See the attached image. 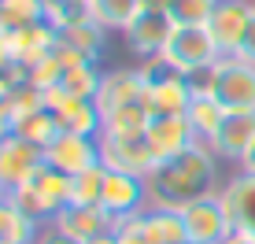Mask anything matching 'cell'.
I'll list each match as a JSON object with an SVG mask.
<instances>
[{"label":"cell","mask_w":255,"mask_h":244,"mask_svg":"<svg viewBox=\"0 0 255 244\" xmlns=\"http://www.w3.org/2000/svg\"><path fill=\"white\" fill-rule=\"evenodd\" d=\"M192 97H215L226 111H255V63L241 56H218L189 78Z\"/></svg>","instance_id":"cell-2"},{"label":"cell","mask_w":255,"mask_h":244,"mask_svg":"<svg viewBox=\"0 0 255 244\" xmlns=\"http://www.w3.org/2000/svg\"><path fill=\"white\" fill-rule=\"evenodd\" d=\"M93 19L89 15V0H45V22L56 26L59 33L70 30V26Z\"/></svg>","instance_id":"cell-28"},{"label":"cell","mask_w":255,"mask_h":244,"mask_svg":"<svg viewBox=\"0 0 255 244\" xmlns=\"http://www.w3.org/2000/svg\"><path fill=\"white\" fill-rule=\"evenodd\" d=\"M218 163L222 159L204 141H196L189 152L159 163L152 170V178L144 181L148 185V207H174V211H181V207L196 204L204 196L222 193V185H218Z\"/></svg>","instance_id":"cell-1"},{"label":"cell","mask_w":255,"mask_h":244,"mask_svg":"<svg viewBox=\"0 0 255 244\" xmlns=\"http://www.w3.org/2000/svg\"><path fill=\"white\" fill-rule=\"evenodd\" d=\"M37 244H74V241L63 237V233H56L52 226H45V230H41V237H37Z\"/></svg>","instance_id":"cell-37"},{"label":"cell","mask_w":255,"mask_h":244,"mask_svg":"<svg viewBox=\"0 0 255 244\" xmlns=\"http://www.w3.org/2000/svg\"><path fill=\"white\" fill-rule=\"evenodd\" d=\"M0 193H4V181H0Z\"/></svg>","instance_id":"cell-45"},{"label":"cell","mask_w":255,"mask_h":244,"mask_svg":"<svg viewBox=\"0 0 255 244\" xmlns=\"http://www.w3.org/2000/svg\"><path fill=\"white\" fill-rule=\"evenodd\" d=\"M41 108H45V100H41V93L30 89V85H15V93H11V97H7V104H4L11 126H19V122H26L30 115H37Z\"/></svg>","instance_id":"cell-30"},{"label":"cell","mask_w":255,"mask_h":244,"mask_svg":"<svg viewBox=\"0 0 255 244\" xmlns=\"http://www.w3.org/2000/svg\"><path fill=\"white\" fill-rule=\"evenodd\" d=\"M115 244H152L144 233V211L137 215H122V219H115Z\"/></svg>","instance_id":"cell-33"},{"label":"cell","mask_w":255,"mask_h":244,"mask_svg":"<svg viewBox=\"0 0 255 244\" xmlns=\"http://www.w3.org/2000/svg\"><path fill=\"white\" fill-rule=\"evenodd\" d=\"M174 0H140V15H170Z\"/></svg>","instance_id":"cell-36"},{"label":"cell","mask_w":255,"mask_h":244,"mask_svg":"<svg viewBox=\"0 0 255 244\" xmlns=\"http://www.w3.org/2000/svg\"><path fill=\"white\" fill-rule=\"evenodd\" d=\"M104 178H108V167H93V170H82L70 178V204H82V207H93L100 204V193H104Z\"/></svg>","instance_id":"cell-29"},{"label":"cell","mask_w":255,"mask_h":244,"mask_svg":"<svg viewBox=\"0 0 255 244\" xmlns=\"http://www.w3.org/2000/svg\"><path fill=\"white\" fill-rule=\"evenodd\" d=\"M59 126H63V133H78V137H100L104 133V115L100 108H96L93 100H78L70 97L63 108L56 111Z\"/></svg>","instance_id":"cell-19"},{"label":"cell","mask_w":255,"mask_h":244,"mask_svg":"<svg viewBox=\"0 0 255 244\" xmlns=\"http://www.w3.org/2000/svg\"><path fill=\"white\" fill-rule=\"evenodd\" d=\"M59 41H63L67 48L82 52L89 63H100L104 52H108V30H104L100 22H93V19H85V22H78V26H70V30H63V33H59Z\"/></svg>","instance_id":"cell-21"},{"label":"cell","mask_w":255,"mask_h":244,"mask_svg":"<svg viewBox=\"0 0 255 244\" xmlns=\"http://www.w3.org/2000/svg\"><path fill=\"white\" fill-rule=\"evenodd\" d=\"M15 133H19L22 141H30L33 148H41V152H45V148L56 141L59 133H63V126H59V119L52 115V111L41 108L37 115H30L26 122H19V126H15Z\"/></svg>","instance_id":"cell-26"},{"label":"cell","mask_w":255,"mask_h":244,"mask_svg":"<svg viewBox=\"0 0 255 244\" xmlns=\"http://www.w3.org/2000/svg\"><path fill=\"white\" fill-rule=\"evenodd\" d=\"M11 67V56H7V45H4V33H0V74H7Z\"/></svg>","instance_id":"cell-40"},{"label":"cell","mask_w":255,"mask_h":244,"mask_svg":"<svg viewBox=\"0 0 255 244\" xmlns=\"http://www.w3.org/2000/svg\"><path fill=\"white\" fill-rule=\"evenodd\" d=\"M59 82H63V63H59V56H48V59H41V63L26 67V85L37 89V93L56 89Z\"/></svg>","instance_id":"cell-32"},{"label":"cell","mask_w":255,"mask_h":244,"mask_svg":"<svg viewBox=\"0 0 255 244\" xmlns=\"http://www.w3.org/2000/svg\"><path fill=\"white\" fill-rule=\"evenodd\" d=\"M52 230L70 237L74 244H93L108 233H115V215H108L100 204L82 207V204H67L63 211L52 219Z\"/></svg>","instance_id":"cell-9"},{"label":"cell","mask_w":255,"mask_h":244,"mask_svg":"<svg viewBox=\"0 0 255 244\" xmlns=\"http://www.w3.org/2000/svg\"><path fill=\"white\" fill-rule=\"evenodd\" d=\"M93 244H115V237L108 233V237H100V241H93Z\"/></svg>","instance_id":"cell-43"},{"label":"cell","mask_w":255,"mask_h":244,"mask_svg":"<svg viewBox=\"0 0 255 244\" xmlns=\"http://www.w3.org/2000/svg\"><path fill=\"white\" fill-rule=\"evenodd\" d=\"M218 56H222V52H218L215 37L207 33V26H178L174 22V33H170V41H166L159 59L170 67V71L192 78L196 71L211 67Z\"/></svg>","instance_id":"cell-5"},{"label":"cell","mask_w":255,"mask_h":244,"mask_svg":"<svg viewBox=\"0 0 255 244\" xmlns=\"http://www.w3.org/2000/svg\"><path fill=\"white\" fill-rule=\"evenodd\" d=\"M7 200H11L22 215L37 219L41 226H52V219L70 204V178L59 174V170H52V167H41L37 178L19 185V189H11Z\"/></svg>","instance_id":"cell-3"},{"label":"cell","mask_w":255,"mask_h":244,"mask_svg":"<svg viewBox=\"0 0 255 244\" xmlns=\"http://www.w3.org/2000/svg\"><path fill=\"white\" fill-rule=\"evenodd\" d=\"M148 148H152V155L159 163L174 159V155L189 152L192 144H196V133H192L189 119L185 115H166V119H152L148 122V133H144Z\"/></svg>","instance_id":"cell-16"},{"label":"cell","mask_w":255,"mask_h":244,"mask_svg":"<svg viewBox=\"0 0 255 244\" xmlns=\"http://www.w3.org/2000/svg\"><path fill=\"white\" fill-rule=\"evenodd\" d=\"M148 122H152V111L144 108V100H133L126 108L104 115V133L108 137H144Z\"/></svg>","instance_id":"cell-23"},{"label":"cell","mask_w":255,"mask_h":244,"mask_svg":"<svg viewBox=\"0 0 255 244\" xmlns=\"http://www.w3.org/2000/svg\"><path fill=\"white\" fill-rule=\"evenodd\" d=\"M0 244H19V241H0Z\"/></svg>","instance_id":"cell-44"},{"label":"cell","mask_w":255,"mask_h":244,"mask_svg":"<svg viewBox=\"0 0 255 244\" xmlns=\"http://www.w3.org/2000/svg\"><path fill=\"white\" fill-rule=\"evenodd\" d=\"M41 167H45V152L33 148L30 141H22L19 133H7L0 141V181H4V193L33 181Z\"/></svg>","instance_id":"cell-11"},{"label":"cell","mask_w":255,"mask_h":244,"mask_svg":"<svg viewBox=\"0 0 255 244\" xmlns=\"http://www.w3.org/2000/svg\"><path fill=\"white\" fill-rule=\"evenodd\" d=\"M45 167L67 174V178H74V174H82V170L100 167V137L59 133L56 141L45 148Z\"/></svg>","instance_id":"cell-10"},{"label":"cell","mask_w":255,"mask_h":244,"mask_svg":"<svg viewBox=\"0 0 255 244\" xmlns=\"http://www.w3.org/2000/svg\"><path fill=\"white\" fill-rule=\"evenodd\" d=\"M45 19V0H0V30H22Z\"/></svg>","instance_id":"cell-27"},{"label":"cell","mask_w":255,"mask_h":244,"mask_svg":"<svg viewBox=\"0 0 255 244\" xmlns=\"http://www.w3.org/2000/svg\"><path fill=\"white\" fill-rule=\"evenodd\" d=\"M215 7H218V0H174L170 4V19L178 26H204Z\"/></svg>","instance_id":"cell-31"},{"label":"cell","mask_w":255,"mask_h":244,"mask_svg":"<svg viewBox=\"0 0 255 244\" xmlns=\"http://www.w3.org/2000/svg\"><path fill=\"white\" fill-rule=\"evenodd\" d=\"M255 148V111H226L218 133L211 137V152L218 159L241 163Z\"/></svg>","instance_id":"cell-13"},{"label":"cell","mask_w":255,"mask_h":244,"mask_svg":"<svg viewBox=\"0 0 255 244\" xmlns=\"http://www.w3.org/2000/svg\"><path fill=\"white\" fill-rule=\"evenodd\" d=\"M89 15L108 33H126L129 22L140 15V0H89Z\"/></svg>","instance_id":"cell-22"},{"label":"cell","mask_w":255,"mask_h":244,"mask_svg":"<svg viewBox=\"0 0 255 244\" xmlns=\"http://www.w3.org/2000/svg\"><path fill=\"white\" fill-rule=\"evenodd\" d=\"M181 219H185V230H189V244H222L226 237L237 233L230 211L222 204V193L181 207Z\"/></svg>","instance_id":"cell-6"},{"label":"cell","mask_w":255,"mask_h":244,"mask_svg":"<svg viewBox=\"0 0 255 244\" xmlns=\"http://www.w3.org/2000/svg\"><path fill=\"white\" fill-rule=\"evenodd\" d=\"M100 163L108 170L133 174V178H144V181L159 167V159L152 155L144 137H108V133H100Z\"/></svg>","instance_id":"cell-7"},{"label":"cell","mask_w":255,"mask_h":244,"mask_svg":"<svg viewBox=\"0 0 255 244\" xmlns=\"http://www.w3.org/2000/svg\"><path fill=\"white\" fill-rule=\"evenodd\" d=\"M252 19H255V0H218V7L211 11V19L204 26H207L211 37H215L222 56H237Z\"/></svg>","instance_id":"cell-8"},{"label":"cell","mask_w":255,"mask_h":244,"mask_svg":"<svg viewBox=\"0 0 255 244\" xmlns=\"http://www.w3.org/2000/svg\"><path fill=\"white\" fill-rule=\"evenodd\" d=\"M100 82H104L100 63H78V67H63V82L59 85H63L70 97H78V100H96Z\"/></svg>","instance_id":"cell-25"},{"label":"cell","mask_w":255,"mask_h":244,"mask_svg":"<svg viewBox=\"0 0 255 244\" xmlns=\"http://www.w3.org/2000/svg\"><path fill=\"white\" fill-rule=\"evenodd\" d=\"M7 133H15V126H11V119H7V111L0 108V141H4Z\"/></svg>","instance_id":"cell-39"},{"label":"cell","mask_w":255,"mask_h":244,"mask_svg":"<svg viewBox=\"0 0 255 244\" xmlns=\"http://www.w3.org/2000/svg\"><path fill=\"white\" fill-rule=\"evenodd\" d=\"M241 170L255 174V148H252V152H248V155H244V159H241Z\"/></svg>","instance_id":"cell-42"},{"label":"cell","mask_w":255,"mask_h":244,"mask_svg":"<svg viewBox=\"0 0 255 244\" xmlns=\"http://www.w3.org/2000/svg\"><path fill=\"white\" fill-rule=\"evenodd\" d=\"M100 207L108 215H115V219L144 211V207H148V185H144V178L108 170V178H104V193H100Z\"/></svg>","instance_id":"cell-15"},{"label":"cell","mask_w":255,"mask_h":244,"mask_svg":"<svg viewBox=\"0 0 255 244\" xmlns=\"http://www.w3.org/2000/svg\"><path fill=\"white\" fill-rule=\"evenodd\" d=\"M144 233L152 244H189L185 219L174 207H144Z\"/></svg>","instance_id":"cell-20"},{"label":"cell","mask_w":255,"mask_h":244,"mask_svg":"<svg viewBox=\"0 0 255 244\" xmlns=\"http://www.w3.org/2000/svg\"><path fill=\"white\" fill-rule=\"evenodd\" d=\"M170 33H174L170 15H137L122 37H126L129 56H137V63H144V59H159L163 56Z\"/></svg>","instance_id":"cell-14"},{"label":"cell","mask_w":255,"mask_h":244,"mask_svg":"<svg viewBox=\"0 0 255 244\" xmlns=\"http://www.w3.org/2000/svg\"><path fill=\"white\" fill-rule=\"evenodd\" d=\"M15 222H19V207L7 200V193H0V241H11Z\"/></svg>","instance_id":"cell-34"},{"label":"cell","mask_w":255,"mask_h":244,"mask_svg":"<svg viewBox=\"0 0 255 244\" xmlns=\"http://www.w3.org/2000/svg\"><path fill=\"white\" fill-rule=\"evenodd\" d=\"M144 97V78H140V67H111L104 71V82H100V93H96V108L100 115H111V111L126 108Z\"/></svg>","instance_id":"cell-17"},{"label":"cell","mask_w":255,"mask_h":244,"mask_svg":"<svg viewBox=\"0 0 255 244\" xmlns=\"http://www.w3.org/2000/svg\"><path fill=\"white\" fill-rule=\"evenodd\" d=\"M4 33V45H7V56H11V63H22V67H33L41 63V59L56 56L59 48V30L56 26H48L45 19L33 22V26H22V30H0Z\"/></svg>","instance_id":"cell-12"},{"label":"cell","mask_w":255,"mask_h":244,"mask_svg":"<svg viewBox=\"0 0 255 244\" xmlns=\"http://www.w3.org/2000/svg\"><path fill=\"white\" fill-rule=\"evenodd\" d=\"M140 67V78H144V108L152 111V119H166V115H185L192 89H189V78L170 71L163 59H144Z\"/></svg>","instance_id":"cell-4"},{"label":"cell","mask_w":255,"mask_h":244,"mask_svg":"<svg viewBox=\"0 0 255 244\" xmlns=\"http://www.w3.org/2000/svg\"><path fill=\"white\" fill-rule=\"evenodd\" d=\"M185 119H189L192 133H196V141L211 144V137L218 133V126H222V119H226V108H222L215 97H192Z\"/></svg>","instance_id":"cell-24"},{"label":"cell","mask_w":255,"mask_h":244,"mask_svg":"<svg viewBox=\"0 0 255 244\" xmlns=\"http://www.w3.org/2000/svg\"><path fill=\"white\" fill-rule=\"evenodd\" d=\"M237 56L248 59V63H255V19H252V26H248V33H244V41H241V48H237Z\"/></svg>","instance_id":"cell-35"},{"label":"cell","mask_w":255,"mask_h":244,"mask_svg":"<svg viewBox=\"0 0 255 244\" xmlns=\"http://www.w3.org/2000/svg\"><path fill=\"white\" fill-rule=\"evenodd\" d=\"M11 93H15V82H11L7 74H0V108L7 104V97H11Z\"/></svg>","instance_id":"cell-38"},{"label":"cell","mask_w":255,"mask_h":244,"mask_svg":"<svg viewBox=\"0 0 255 244\" xmlns=\"http://www.w3.org/2000/svg\"><path fill=\"white\" fill-rule=\"evenodd\" d=\"M222 204H226V211H230V219H233V230L255 237V174L237 170L222 185Z\"/></svg>","instance_id":"cell-18"},{"label":"cell","mask_w":255,"mask_h":244,"mask_svg":"<svg viewBox=\"0 0 255 244\" xmlns=\"http://www.w3.org/2000/svg\"><path fill=\"white\" fill-rule=\"evenodd\" d=\"M222 244H255V237H248V233H233V237H226Z\"/></svg>","instance_id":"cell-41"}]
</instances>
